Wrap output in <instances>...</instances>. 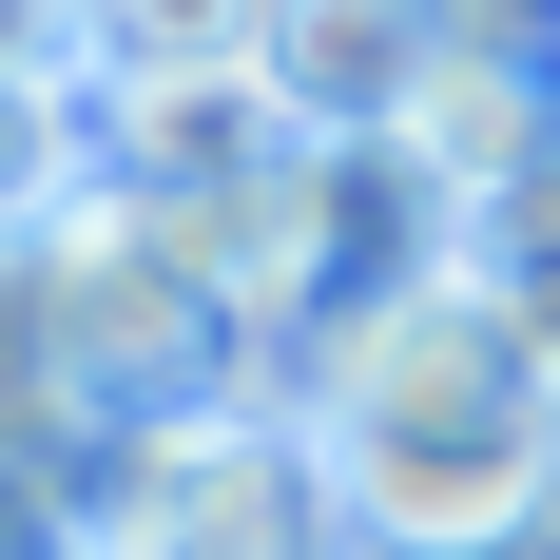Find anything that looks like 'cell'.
<instances>
[{
    "label": "cell",
    "instance_id": "6da1fadb",
    "mask_svg": "<svg viewBox=\"0 0 560 560\" xmlns=\"http://www.w3.org/2000/svg\"><path fill=\"white\" fill-rule=\"evenodd\" d=\"M271 387L329 464V541H368V560H541L560 541V387L464 290V252L348 290Z\"/></svg>",
    "mask_w": 560,
    "mask_h": 560
},
{
    "label": "cell",
    "instance_id": "7a4b0ae2",
    "mask_svg": "<svg viewBox=\"0 0 560 560\" xmlns=\"http://www.w3.org/2000/svg\"><path fill=\"white\" fill-rule=\"evenodd\" d=\"M58 503L97 560H329V464L290 425V387H213V406H136L58 464Z\"/></svg>",
    "mask_w": 560,
    "mask_h": 560
},
{
    "label": "cell",
    "instance_id": "3957f363",
    "mask_svg": "<svg viewBox=\"0 0 560 560\" xmlns=\"http://www.w3.org/2000/svg\"><path fill=\"white\" fill-rule=\"evenodd\" d=\"M39 310H58V368H78L97 425L271 387V348H252V310L213 290V252H194L155 194H116V174H78V194L39 213Z\"/></svg>",
    "mask_w": 560,
    "mask_h": 560
},
{
    "label": "cell",
    "instance_id": "277c9868",
    "mask_svg": "<svg viewBox=\"0 0 560 560\" xmlns=\"http://www.w3.org/2000/svg\"><path fill=\"white\" fill-rule=\"evenodd\" d=\"M368 155H387V194H406L425 232H464L483 194H522V174L560 155V58H541V39H483V20H464V39L406 78V116L368 136Z\"/></svg>",
    "mask_w": 560,
    "mask_h": 560
},
{
    "label": "cell",
    "instance_id": "5b68a950",
    "mask_svg": "<svg viewBox=\"0 0 560 560\" xmlns=\"http://www.w3.org/2000/svg\"><path fill=\"white\" fill-rule=\"evenodd\" d=\"M445 39H464L445 0H252V78H271V116L329 136V155H368Z\"/></svg>",
    "mask_w": 560,
    "mask_h": 560
},
{
    "label": "cell",
    "instance_id": "8992f818",
    "mask_svg": "<svg viewBox=\"0 0 560 560\" xmlns=\"http://www.w3.org/2000/svg\"><path fill=\"white\" fill-rule=\"evenodd\" d=\"M97 445V406L58 368V310H39V232H0V483H58Z\"/></svg>",
    "mask_w": 560,
    "mask_h": 560
},
{
    "label": "cell",
    "instance_id": "52a82bcc",
    "mask_svg": "<svg viewBox=\"0 0 560 560\" xmlns=\"http://www.w3.org/2000/svg\"><path fill=\"white\" fill-rule=\"evenodd\" d=\"M58 20V78H155V58H252V0H39Z\"/></svg>",
    "mask_w": 560,
    "mask_h": 560
},
{
    "label": "cell",
    "instance_id": "ba28073f",
    "mask_svg": "<svg viewBox=\"0 0 560 560\" xmlns=\"http://www.w3.org/2000/svg\"><path fill=\"white\" fill-rule=\"evenodd\" d=\"M97 174V136H78V78H39V58H0V232H39L58 194Z\"/></svg>",
    "mask_w": 560,
    "mask_h": 560
},
{
    "label": "cell",
    "instance_id": "9c48e42d",
    "mask_svg": "<svg viewBox=\"0 0 560 560\" xmlns=\"http://www.w3.org/2000/svg\"><path fill=\"white\" fill-rule=\"evenodd\" d=\"M0 58H39V78H58V20H39V0H0Z\"/></svg>",
    "mask_w": 560,
    "mask_h": 560
}]
</instances>
